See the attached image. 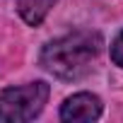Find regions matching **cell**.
Returning <instances> with one entry per match:
<instances>
[{
	"label": "cell",
	"mask_w": 123,
	"mask_h": 123,
	"mask_svg": "<svg viewBox=\"0 0 123 123\" xmlns=\"http://www.w3.org/2000/svg\"><path fill=\"white\" fill-rule=\"evenodd\" d=\"M101 36L97 31H70L48 41L41 51V65L58 80H80L92 70L94 58L99 55Z\"/></svg>",
	"instance_id": "6da1fadb"
},
{
	"label": "cell",
	"mask_w": 123,
	"mask_h": 123,
	"mask_svg": "<svg viewBox=\"0 0 123 123\" xmlns=\"http://www.w3.org/2000/svg\"><path fill=\"white\" fill-rule=\"evenodd\" d=\"M48 99L46 82H29L0 92V123H24L41 113Z\"/></svg>",
	"instance_id": "7a4b0ae2"
},
{
	"label": "cell",
	"mask_w": 123,
	"mask_h": 123,
	"mask_svg": "<svg viewBox=\"0 0 123 123\" xmlns=\"http://www.w3.org/2000/svg\"><path fill=\"white\" fill-rule=\"evenodd\" d=\"M53 5H55V0H17V12L27 24L36 27L46 19Z\"/></svg>",
	"instance_id": "277c9868"
},
{
	"label": "cell",
	"mask_w": 123,
	"mask_h": 123,
	"mask_svg": "<svg viewBox=\"0 0 123 123\" xmlns=\"http://www.w3.org/2000/svg\"><path fill=\"white\" fill-rule=\"evenodd\" d=\"M111 58H113L116 65L123 68V31H121V34L113 39V43H111Z\"/></svg>",
	"instance_id": "5b68a950"
},
{
	"label": "cell",
	"mask_w": 123,
	"mask_h": 123,
	"mask_svg": "<svg viewBox=\"0 0 123 123\" xmlns=\"http://www.w3.org/2000/svg\"><path fill=\"white\" fill-rule=\"evenodd\" d=\"M101 116V99L89 92L73 94L60 106V118L70 123H85V121H97Z\"/></svg>",
	"instance_id": "3957f363"
}]
</instances>
